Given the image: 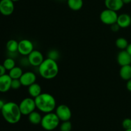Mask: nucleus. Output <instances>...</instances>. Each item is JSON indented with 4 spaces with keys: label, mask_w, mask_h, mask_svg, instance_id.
I'll use <instances>...</instances> for the list:
<instances>
[{
    "label": "nucleus",
    "mask_w": 131,
    "mask_h": 131,
    "mask_svg": "<svg viewBox=\"0 0 131 131\" xmlns=\"http://www.w3.org/2000/svg\"><path fill=\"white\" fill-rule=\"evenodd\" d=\"M124 131H131V129H127V130H125Z\"/></svg>",
    "instance_id": "nucleus-35"
},
{
    "label": "nucleus",
    "mask_w": 131,
    "mask_h": 131,
    "mask_svg": "<svg viewBox=\"0 0 131 131\" xmlns=\"http://www.w3.org/2000/svg\"><path fill=\"white\" fill-rule=\"evenodd\" d=\"M60 120L55 113H46L42 116L40 125L44 130L51 131L56 129L60 125Z\"/></svg>",
    "instance_id": "nucleus-4"
},
{
    "label": "nucleus",
    "mask_w": 131,
    "mask_h": 131,
    "mask_svg": "<svg viewBox=\"0 0 131 131\" xmlns=\"http://www.w3.org/2000/svg\"><path fill=\"white\" fill-rule=\"evenodd\" d=\"M35 102L37 109L45 114L53 112L56 107V99L48 93H42L35 98Z\"/></svg>",
    "instance_id": "nucleus-2"
},
{
    "label": "nucleus",
    "mask_w": 131,
    "mask_h": 131,
    "mask_svg": "<svg viewBox=\"0 0 131 131\" xmlns=\"http://www.w3.org/2000/svg\"><path fill=\"white\" fill-rule=\"evenodd\" d=\"M120 28H127L131 25V17L128 14H122L118 15L117 22Z\"/></svg>",
    "instance_id": "nucleus-15"
},
{
    "label": "nucleus",
    "mask_w": 131,
    "mask_h": 131,
    "mask_svg": "<svg viewBox=\"0 0 131 131\" xmlns=\"http://www.w3.org/2000/svg\"><path fill=\"white\" fill-rule=\"evenodd\" d=\"M28 120L29 122L33 125H38L40 124L41 121H42V116L40 115L39 112L38 111H34L32 113H31L28 116Z\"/></svg>",
    "instance_id": "nucleus-18"
},
{
    "label": "nucleus",
    "mask_w": 131,
    "mask_h": 131,
    "mask_svg": "<svg viewBox=\"0 0 131 131\" xmlns=\"http://www.w3.org/2000/svg\"><path fill=\"white\" fill-rule=\"evenodd\" d=\"M3 65L5 69L9 71V70H10L12 69L15 67V61L14 58L8 57L4 60Z\"/></svg>",
    "instance_id": "nucleus-23"
},
{
    "label": "nucleus",
    "mask_w": 131,
    "mask_h": 131,
    "mask_svg": "<svg viewBox=\"0 0 131 131\" xmlns=\"http://www.w3.org/2000/svg\"><path fill=\"white\" fill-rule=\"evenodd\" d=\"M23 69L20 67H16L12 69L11 70H9L8 75H10V78L12 79H20L21 75L23 74Z\"/></svg>",
    "instance_id": "nucleus-20"
},
{
    "label": "nucleus",
    "mask_w": 131,
    "mask_h": 131,
    "mask_svg": "<svg viewBox=\"0 0 131 131\" xmlns=\"http://www.w3.org/2000/svg\"><path fill=\"white\" fill-rule=\"evenodd\" d=\"M122 1L124 2V5H127L131 3V0H122Z\"/></svg>",
    "instance_id": "nucleus-33"
},
{
    "label": "nucleus",
    "mask_w": 131,
    "mask_h": 131,
    "mask_svg": "<svg viewBox=\"0 0 131 131\" xmlns=\"http://www.w3.org/2000/svg\"><path fill=\"white\" fill-rule=\"evenodd\" d=\"M55 113L60 121H68L72 117V111L70 107L65 104H60L55 109Z\"/></svg>",
    "instance_id": "nucleus-7"
},
{
    "label": "nucleus",
    "mask_w": 131,
    "mask_h": 131,
    "mask_svg": "<svg viewBox=\"0 0 131 131\" xmlns=\"http://www.w3.org/2000/svg\"><path fill=\"white\" fill-rule=\"evenodd\" d=\"M126 50L127 51V52L131 55V43H129V46H128L127 47Z\"/></svg>",
    "instance_id": "nucleus-32"
},
{
    "label": "nucleus",
    "mask_w": 131,
    "mask_h": 131,
    "mask_svg": "<svg viewBox=\"0 0 131 131\" xmlns=\"http://www.w3.org/2000/svg\"><path fill=\"white\" fill-rule=\"evenodd\" d=\"M22 115L28 116L31 113L35 111L36 104L35 99L32 97H26L22 100L19 104Z\"/></svg>",
    "instance_id": "nucleus-6"
},
{
    "label": "nucleus",
    "mask_w": 131,
    "mask_h": 131,
    "mask_svg": "<svg viewBox=\"0 0 131 131\" xmlns=\"http://www.w3.org/2000/svg\"><path fill=\"white\" fill-rule=\"evenodd\" d=\"M28 93L32 98L35 99L42 93V88L39 84L35 83L28 86Z\"/></svg>",
    "instance_id": "nucleus-16"
},
{
    "label": "nucleus",
    "mask_w": 131,
    "mask_h": 131,
    "mask_svg": "<svg viewBox=\"0 0 131 131\" xmlns=\"http://www.w3.org/2000/svg\"><path fill=\"white\" fill-rule=\"evenodd\" d=\"M60 56V52L56 49L50 50L48 52V53H47V58L55 60V61H57L58 60Z\"/></svg>",
    "instance_id": "nucleus-25"
},
{
    "label": "nucleus",
    "mask_w": 131,
    "mask_h": 131,
    "mask_svg": "<svg viewBox=\"0 0 131 131\" xmlns=\"http://www.w3.org/2000/svg\"><path fill=\"white\" fill-rule=\"evenodd\" d=\"M19 42L14 39L9 40L6 44V49L8 52H18Z\"/></svg>",
    "instance_id": "nucleus-21"
},
{
    "label": "nucleus",
    "mask_w": 131,
    "mask_h": 131,
    "mask_svg": "<svg viewBox=\"0 0 131 131\" xmlns=\"http://www.w3.org/2000/svg\"><path fill=\"white\" fill-rule=\"evenodd\" d=\"M28 60L30 65L38 67L44 60L43 55L38 50H33L28 56Z\"/></svg>",
    "instance_id": "nucleus-9"
},
{
    "label": "nucleus",
    "mask_w": 131,
    "mask_h": 131,
    "mask_svg": "<svg viewBox=\"0 0 131 131\" xmlns=\"http://www.w3.org/2000/svg\"><path fill=\"white\" fill-rule=\"evenodd\" d=\"M12 79L8 74H4L0 76V92L6 93L11 89Z\"/></svg>",
    "instance_id": "nucleus-13"
},
{
    "label": "nucleus",
    "mask_w": 131,
    "mask_h": 131,
    "mask_svg": "<svg viewBox=\"0 0 131 131\" xmlns=\"http://www.w3.org/2000/svg\"><path fill=\"white\" fill-rule=\"evenodd\" d=\"M104 5L106 8L118 12L122 8L124 3L122 0H104Z\"/></svg>",
    "instance_id": "nucleus-14"
},
{
    "label": "nucleus",
    "mask_w": 131,
    "mask_h": 131,
    "mask_svg": "<svg viewBox=\"0 0 131 131\" xmlns=\"http://www.w3.org/2000/svg\"><path fill=\"white\" fill-rule=\"evenodd\" d=\"M69 8L73 11H79L83 6V0H67Z\"/></svg>",
    "instance_id": "nucleus-19"
},
{
    "label": "nucleus",
    "mask_w": 131,
    "mask_h": 131,
    "mask_svg": "<svg viewBox=\"0 0 131 131\" xmlns=\"http://www.w3.org/2000/svg\"><path fill=\"white\" fill-rule=\"evenodd\" d=\"M126 88L127 89L128 91L131 92V79L128 80L127 81V84H126Z\"/></svg>",
    "instance_id": "nucleus-30"
},
{
    "label": "nucleus",
    "mask_w": 131,
    "mask_h": 131,
    "mask_svg": "<svg viewBox=\"0 0 131 131\" xmlns=\"http://www.w3.org/2000/svg\"><path fill=\"white\" fill-rule=\"evenodd\" d=\"M1 111L5 121L10 124H17L23 115L19 104L14 102H6Z\"/></svg>",
    "instance_id": "nucleus-1"
},
{
    "label": "nucleus",
    "mask_w": 131,
    "mask_h": 131,
    "mask_svg": "<svg viewBox=\"0 0 131 131\" xmlns=\"http://www.w3.org/2000/svg\"><path fill=\"white\" fill-rule=\"evenodd\" d=\"M72 128V125L70 120L62 122L60 125V131H71Z\"/></svg>",
    "instance_id": "nucleus-24"
},
{
    "label": "nucleus",
    "mask_w": 131,
    "mask_h": 131,
    "mask_svg": "<svg viewBox=\"0 0 131 131\" xmlns=\"http://www.w3.org/2000/svg\"><path fill=\"white\" fill-rule=\"evenodd\" d=\"M118 15L117 12L110 10V9H105L100 14V20L103 24L106 25L111 26L115 24L117 22Z\"/></svg>",
    "instance_id": "nucleus-5"
},
{
    "label": "nucleus",
    "mask_w": 131,
    "mask_h": 131,
    "mask_svg": "<svg viewBox=\"0 0 131 131\" xmlns=\"http://www.w3.org/2000/svg\"><path fill=\"white\" fill-rule=\"evenodd\" d=\"M22 84L20 79H12L11 83V88L14 90H17L21 87Z\"/></svg>",
    "instance_id": "nucleus-26"
},
{
    "label": "nucleus",
    "mask_w": 131,
    "mask_h": 131,
    "mask_svg": "<svg viewBox=\"0 0 131 131\" xmlns=\"http://www.w3.org/2000/svg\"><path fill=\"white\" fill-rule=\"evenodd\" d=\"M120 77L124 81H127L131 79V65H125L121 67L119 72Z\"/></svg>",
    "instance_id": "nucleus-17"
},
{
    "label": "nucleus",
    "mask_w": 131,
    "mask_h": 131,
    "mask_svg": "<svg viewBox=\"0 0 131 131\" xmlns=\"http://www.w3.org/2000/svg\"><path fill=\"white\" fill-rule=\"evenodd\" d=\"M34 50L33 42L28 39H23L19 42L18 53L28 56Z\"/></svg>",
    "instance_id": "nucleus-8"
},
{
    "label": "nucleus",
    "mask_w": 131,
    "mask_h": 131,
    "mask_svg": "<svg viewBox=\"0 0 131 131\" xmlns=\"http://www.w3.org/2000/svg\"><path fill=\"white\" fill-rule=\"evenodd\" d=\"M6 70L4 67L3 65V64H0V76L6 74Z\"/></svg>",
    "instance_id": "nucleus-29"
},
{
    "label": "nucleus",
    "mask_w": 131,
    "mask_h": 131,
    "mask_svg": "<svg viewBox=\"0 0 131 131\" xmlns=\"http://www.w3.org/2000/svg\"><path fill=\"white\" fill-rule=\"evenodd\" d=\"M38 73L45 79H52L56 78L59 72L57 61L47 58L38 67Z\"/></svg>",
    "instance_id": "nucleus-3"
},
{
    "label": "nucleus",
    "mask_w": 131,
    "mask_h": 131,
    "mask_svg": "<svg viewBox=\"0 0 131 131\" xmlns=\"http://www.w3.org/2000/svg\"><path fill=\"white\" fill-rule=\"evenodd\" d=\"M19 79H20L22 86L28 87L31 84L36 83L37 75L33 72L28 71L23 73V75H21V77H20Z\"/></svg>",
    "instance_id": "nucleus-11"
},
{
    "label": "nucleus",
    "mask_w": 131,
    "mask_h": 131,
    "mask_svg": "<svg viewBox=\"0 0 131 131\" xmlns=\"http://www.w3.org/2000/svg\"><path fill=\"white\" fill-rule=\"evenodd\" d=\"M5 103H6V102H5L3 100L0 99V110H2V108L3 107V106H5Z\"/></svg>",
    "instance_id": "nucleus-31"
},
{
    "label": "nucleus",
    "mask_w": 131,
    "mask_h": 131,
    "mask_svg": "<svg viewBox=\"0 0 131 131\" xmlns=\"http://www.w3.org/2000/svg\"><path fill=\"white\" fill-rule=\"evenodd\" d=\"M115 45L119 49L126 50L127 47L129 46V42L126 38H124V37H120L116 40Z\"/></svg>",
    "instance_id": "nucleus-22"
},
{
    "label": "nucleus",
    "mask_w": 131,
    "mask_h": 131,
    "mask_svg": "<svg viewBox=\"0 0 131 131\" xmlns=\"http://www.w3.org/2000/svg\"><path fill=\"white\" fill-rule=\"evenodd\" d=\"M111 29L113 31L117 32L118 31L119 29H120V27L119 26L118 24L117 23H115V24H113V25L111 26Z\"/></svg>",
    "instance_id": "nucleus-28"
},
{
    "label": "nucleus",
    "mask_w": 131,
    "mask_h": 131,
    "mask_svg": "<svg viewBox=\"0 0 131 131\" xmlns=\"http://www.w3.org/2000/svg\"><path fill=\"white\" fill-rule=\"evenodd\" d=\"M12 1L13 2H17V1H20V0H12Z\"/></svg>",
    "instance_id": "nucleus-34"
},
{
    "label": "nucleus",
    "mask_w": 131,
    "mask_h": 131,
    "mask_svg": "<svg viewBox=\"0 0 131 131\" xmlns=\"http://www.w3.org/2000/svg\"><path fill=\"white\" fill-rule=\"evenodd\" d=\"M14 2L12 0H0V13L3 15H11L14 12Z\"/></svg>",
    "instance_id": "nucleus-10"
},
{
    "label": "nucleus",
    "mask_w": 131,
    "mask_h": 131,
    "mask_svg": "<svg viewBox=\"0 0 131 131\" xmlns=\"http://www.w3.org/2000/svg\"><path fill=\"white\" fill-rule=\"evenodd\" d=\"M122 125L125 130L131 129V119L129 118L124 119L122 123Z\"/></svg>",
    "instance_id": "nucleus-27"
},
{
    "label": "nucleus",
    "mask_w": 131,
    "mask_h": 131,
    "mask_svg": "<svg viewBox=\"0 0 131 131\" xmlns=\"http://www.w3.org/2000/svg\"><path fill=\"white\" fill-rule=\"evenodd\" d=\"M117 62L120 67L131 65V55L127 50H122L117 55Z\"/></svg>",
    "instance_id": "nucleus-12"
}]
</instances>
